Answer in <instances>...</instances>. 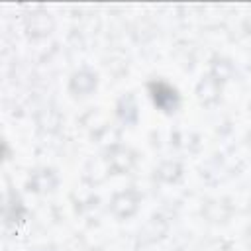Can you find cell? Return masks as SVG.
I'll list each match as a JSON object with an SVG mask.
<instances>
[{"instance_id":"obj_12","label":"cell","mask_w":251,"mask_h":251,"mask_svg":"<svg viewBox=\"0 0 251 251\" xmlns=\"http://www.w3.org/2000/svg\"><path fill=\"white\" fill-rule=\"evenodd\" d=\"M247 141H249V147H251V133L247 135Z\"/></svg>"},{"instance_id":"obj_4","label":"cell","mask_w":251,"mask_h":251,"mask_svg":"<svg viewBox=\"0 0 251 251\" xmlns=\"http://www.w3.org/2000/svg\"><path fill=\"white\" fill-rule=\"evenodd\" d=\"M96 84H98V78H96V75H94L92 71H86V69H82V71H78V73H75V75L71 76V82H69V90H71L73 94H78V96H86V94H90V92L96 88Z\"/></svg>"},{"instance_id":"obj_13","label":"cell","mask_w":251,"mask_h":251,"mask_svg":"<svg viewBox=\"0 0 251 251\" xmlns=\"http://www.w3.org/2000/svg\"><path fill=\"white\" fill-rule=\"evenodd\" d=\"M92 251H100V249H92Z\"/></svg>"},{"instance_id":"obj_8","label":"cell","mask_w":251,"mask_h":251,"mask_svg":"<svg viewBox=\"0 0 251 251\" xmlns=\"http://www.w3.org/2000/svg\"><path fill=\"white\" fill-rule=\"evenodd\" d=\"M155 176L163 182H176L182 176V167L176 161H167L155 171Z\"/></svg>"},{"instance_id":"obj_3","label":"cell","mask_w":251,"mask_h":251,"mask_svg":"<svg viewBox=\"0 0 251 251\" xmlns=\"http://www.w3.org/2000/svg\"><path fill=\"white\" fill-rule=\"evenodd\" d=\"M137 161V155L135 151H131L129 147L126 145H112L106 153V163H108V169L116 175H124L127 171L133 169Z\"/></svg>"},{"instance_id":"obj_5","label":"cell","mask_w":251,"mask_h":251,"mask_svg":"<svg viewBox=\"0 0 251 251\" xmlns=\"http://www.w3.org/2000/svg\"><path fill=\"white\" fill-rule=\"evenodd\" d=\"M220 92H222V82H218L212 75L204 76L198 86H196V94H198V100L204 104V106H212L220 100Z\"/></svg>"},{"instance_id":"obj_11","label":"cell","mask_w":251,"mask_h":251,"mask_svg":"<svg viewBox=\"0 0 251 251\" xmlns=\"http://www.w3.org/2000/svg\"><path fill=\"white\" fill-rule=\"evenodd\" d=\"M245 239H247V245L251 247V226L247 227V235H245Z\"/></svg>"},{"instance_id":"obj_7","label":"cell","mask_w":251,"mask_h":251,"mask_svg":"<svg viewBox=\"0 0 251 251\" xmlns=\"http://www.w3.org/2000/svg\"><path fill=\"white\" fill-rule=\"evenodd\" d=\"M116 114H118V118H120L124 124H135V122H137V116H139L135 98H133L131 94H126V96H122V98L118 100V106H116Z\"/></svg>"},{"instance_id":"obj_9","label":"cell","mask_w":251,"mask_h":251,"mask_svg":"<svg viewBox=\"0 0 251 251\" xmlns=\"http://www.w3.org/2000/svg\"><path fill=\"white\" fill-rule=\"evenodd\" d=\"M53 27V20L49 18V14H35L31 16V25H29V35L33 37H41V35H47Z\"/></svg>"},{"instance_id":"obj_2","label":"cell","mask_w":251,"mask_h":251,"mask_svg":"<svg viewBox=\"0 0 251 251\" xmlns=\"http://www.w3.org/2000/svg\"><path fill=\"white\" fill-rule=\"evenodd\" d=\"M139 204H141V194L135 188H126V190H120L114 194V198L110 202V212L118 220H127L137 212Z\"/></svg>"},{"instance_id":"obj_10","label":"cell","mask_w":251,"mask_h":251,"mask_svg":"<svg viewBox=\"0 0 251 251\" xmlns=\"http://www.w3.org/2000/svg\"><path fill=\"white\" fill-rule=\"evenodd\" d=\"M210 75H212L218 82H224V80H227V78L233 75V65H231L227 59H214Z\"/></svg>"},{"instance_id":"obj_6","label":"cell","mask_w":251,"mask_h":251,"mask_svg":"<svg viewBox=\"0 0 251 251\" xmlns=\"http://www.w3.org/2000/svg\"><path fill=\"white\" fill-rule=\"evenodd\" d=\"M57 186V175L49 169H43V171H35L31 176H29V190H35V192H47V190H53Z\"/></svg>"},{"instance_id":"obj_1","label":"cell","mask_w":251,"mask_h":251,"mask_svg":"<svg viewBox=\"0 0 251 251\" xmlns=\"http://www.w3.org/2000/svg\"><path fill=\"white\" fill-rule=\"evenodd\" d=\"M147 88H149V96L157 110H161L165 114H173L178 110L180 96L173 84H169L165 80H151Z\"/></svg>"}]
</instances>
